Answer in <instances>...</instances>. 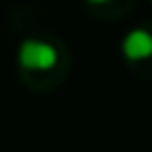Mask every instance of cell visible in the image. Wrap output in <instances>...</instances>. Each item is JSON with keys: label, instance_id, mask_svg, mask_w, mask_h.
<instances>
[{"label": "cell", "instance_id": "obj_1", "mask_svg": "<svg viewBox=\"0 0 152 152\" xmlns=\"http://www.w3.org/2000/svg\"><path fill=\"white\" fill-rule=\"evenodd\" d=\"M17 62L24 71H31V74H45V71H52L59 62V50L48 43V40H40V38H28L19 45V52H17Z\"/></svg>", "mask_w": 152, "mask_h": 152}, {"label": "cell", "instance_id": "obj_2", "mask_svg": "<svg viewBox=\"0 0 152 152\" xmlns=\"http://www.w3.org/2000/svg\"><path fill=\"white\" fill-rule=\"evenodd\" d=\"M121 52L128 62L152 59V33L147 28H133L121 43Z\"/></svg>", "mask_w": 152, "mask_h": 152}, {"label": "cell", "instance_id": "obj_3", "mask_svg": "<svg viewBox=\"0 0 152 152\" xmlns=\"http://www.w3.org/2000/svg\"><path fill=\"white\" fill-rule=\"evenodd\" d=\"M88 5H104V2H112V0H86Z\"/></svg>", "mask_w": 152, "mask_h": 152}]
</instances>
